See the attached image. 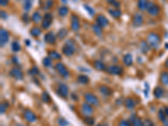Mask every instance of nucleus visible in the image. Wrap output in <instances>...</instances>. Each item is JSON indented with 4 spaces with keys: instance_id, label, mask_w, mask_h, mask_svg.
<instances>
[{
    "instance_id": "6ab92c4d",
    "label": "nucleus",
    "mask_w": 168,
    "mask_h": 126,
    "mask_svg": "<svg viewBox=\"0 0 168 126\" xmlns=\"http://www.w3.org/2000/svg\"><path fill=\"white\" fill-rule=\"evenodd\" d=\"M99 92L104 95V96H106V97H109L111 96L112 94H113V91L110 88H108V86H105V85H102L99 87Z\"/></svg>"
},
{
    "instance_id": "f257e3e1",
    "label": "nucleus",
    "mask_w": 168,
    "mask_h": 126,
    "mask_svg": "<svg viewBox=\"0 0 168 126\" xmlns=\"http://www.w3.org/2000/svg\"><path fill=\"white\" fill-rule=\"evenodd\" d=\"M147 43L152 48H157L161 44V37L158 34L151 32L147 35Z\"/></svg>"
},
{
    "instance_id": "39448f33",
    "label": "nucleus",
    "mask_w": 168,
    "mask_h": 126,
    "mask_svg": "<svg viewBox=\"0 0 168 126\" xmlns=\"http://www.w3.org/2000/svg\"><path fill=\"white\" fill-rule=\"evenodd\" d=\"M55 69L56 70V72L61 75L63 78H67L70 75V72H68V70L66 69V67L65 66V65L61 62H57L55 66Z\"/></svg>"
},
{
    "instance_id": "a878e982",
    "label": "nucleus",
    "mask_w": 168,
    "mask_h": 126,
    "mask_svg": "<svg viewBox=\"0 0 168 126\" xmlns=\"http://www.w3.org/2000/svg\"><path fill=\"white\" fill-rule=\"evenodd\" d=\"M76 81L80 84H88L89 82V78L87 75H79L76 78Z\"/></svg>"
},
{
    "instance_id": "6e6552de",
    "label": "nucleus",
    "mask_w": 168,
    "mask_h": 126,
    "mask_svg": "<svg viewBox=\"0 0 168 126\" xmlns=\"http://www.w3.org/2000/svg\"><path fill=\"white\" fill-rule=\"evenodd\" d=\"M95 21H96V24L98 25H99L101 28H105L109 25L108 19L103 15H98L97 16L96 19H95Z\"/></svg>"
},
{
    "instance_id": "37998d69",
    "label": "nucleus",
    "mask_w": 168,
    "mask_h": 126,
    "mask_svg": "<svg viewBox=\"0 0 168 126\" xmlns=\"http://www.w3.org/2000/svg\"><path fill=\"white\" fill-rule=\"evenodd\" d=\"M143 126H155V124L153 123V121L150 119H145L143 121Z\"/></svg>"
},
{
    "instance_id": "aec40b11",
    "label": "nucleus",
    "mask_w": 168,
    "mask_h": 126,
    "mask_svg": "<svg viewBox=\"0 0 168 126\" xmlns=\"http://www.w3.org/2000/svg\"><path fill=\"white\" fill-rule=\"evenodd\" d=\"M93 67L97 70V71H106V66L105 64L101 62V61H98V60H96L93 62Z\"/></svg>"
},
{
    "instance_id": "cd10ccee",
    "label": "nucleus",
    "mask_w": 168,
    "mask_h": 126,
    "mask_svg": "<svg viewBox=\"0 0 168 126\" xmlns=\"http://www.w3.org/2000/svg\"><path fill=\"white\" fill-rule=\"evenodd\" d=\"M161 82L164 85V86H168V72H162L161 73Z\"/></svg>"
},
{
    "instance_id": "ea45409f",
    "label": "nucleus",
    "mask_w": 168,
    "mask_h": 126,
    "mask_svg": "<svg viewBox=\"0 0 168 126\" xmlns=\"http://www.w3.org/2000/svg\"><path fill=\"white\" fill-rule=\"evenodd\" d=\"M8 107H9V104H8V103H6V102H3V103L0 104V113H1V114L4 113L6 112V109H7Z\"/></svg>"
},
{
    "instance_id": "5701e85b",
    "label": "nucleus",
    "mask_w": 168,
    "mask_h": 126,
    "mask_svg": "<svg viewBox=\"0 0 168 126\" xmlns=\"http://www.w3.org/2000/svg\"><path fill=\"white\" fill-rule=\"evenodd\" d=\"M153 94L155 96V97L156 98H161L162 97V96L164 94V90L161 87H155L154 91H153Z\"/></svg>"
},
{
    "instance_id": "f8f14e48",
    "label": "nucleus",
    "mask_w": 168,
    "mask_h": 126,
    "mask_svg": "<svg viewBox=\"0 0 168 126\" xmlns=\"http://www.w3.org/2000/svg\"><path fill=\"white\" fill-rule=\"evenodd\" d=\"M24 119L28 122V123H33L37 119L36 114L30 109H26L24 112Z\"/></svg>"
},
{
    "instance_id": "ddd939ff",
    "label": "nucleus",
    "mask_w": 168,
    "mask_h": 126,
    "mask_svg": "<svg viewBox=\"0 0 168 126\" xmlns=\"http://www.w3.org/2000/svg\"><path fill=\"white\" fill-rule=\"evenodd\" d=\"M52 15H51V14H50V13H46L45 14V15L43 17V19H42V23H41V27L43 28V29H48L50 26V25H51V23H52Z\"/></svg>"
},
{
    "instance_id": "b1692460",
    "label": "nucleus",
    "mask_w": 168,
    "mask_h": 126,
    "mask_svg": "<svg viewBox=\"0 0 168 126\" xmlns=\"http://www.w3.org/2000/svg\"><path fill=\"white\" fill-rule=\"evenodd\" d=\"M148 3H149L148 0H138V9H139L140 11H145V10H146Z\"/></svg>"
},
{
    "instance_id": "4468645a",
    "label": "nucleus",
    "mask_w": 168,
    "mask_h": 126,
    "mask_svg": "<svg viewBox=\"0 0 168 126\" xmlns=\"http://www.w3.org/2000/svg\"><path fill=\"white\" fill-rule=\"evenodd\" d=\"M143 22H144L143 16L141 15L140 14H139V13H135L132 17V25L135 27L141 26L143 25Z\"/></svg>"
},
{
    "instance_id": "473e14b6",
    "label": "nucleus",
    "mask_w": 168,
    "mask_h": 126,
    "mask_svg": "<svg viewBox=\"0 0 168 126\" xmlns=\"http://www.w3.org/2000/svg\"><path fill=\"white\" fill-rule=\"evenodd\" d=\"M167 114L165 113V112H164V109H160L159 111H158V118H159V119L161 121V122H165L166 120H167Z\"/></svg>"
},
{
    "instance_id": "09e8293b",
    "label": "nucleus",
    "mask_w": 168,
    "mask_h": 126,
    "mask_svg": "<svg viewBox=\"0 0 168 126\" xmlns=\"http://www.w3.org/2000/svg\"><path fill=\"white\" fill-rule=\"evenodd\" d=\"M9 3V0H0V5L2 7H6Z\"/></svg>"
},
{
    "instance_id": "c9c22d12",
    "label": "nucleus",
    "mask_w": 168,
    "mask_h": 126,
    "mask_svg": "<svg viewBox=\"0 0 168 126\" xmlns=\"http://www.w3.org/2000/svg\"><path fill=\"white\" fill-rule=\"evenodd\" d=\"M32 7V0H25L24 1V4H23V8L25 9V11L28 12Z\"/></svg>"
},
{
    "instance_id": "1a4fd4ad",
    "label": "nucleus",
    "mask_w": 168,
    "mask_h": 126,
    "mask_svg": "<svg viewBox=\"0 0 168 126\" xmlns=\"http://www.w3.org/2000/svg\"><path fill=\"white\" fill-rule=\"evenodd\" d=\"M9 75H10L13 78H15V80H18V81H20V80H22V79L24 78L23 72H22L19 68H18V67H14V68H12V69L10 70V72H9Z\"/></svg>"
},
{
    "instance_id": "c756f323",
    "label": "nucleus",
    "mask_w": 168,
    "mask_h": 126,
    "mask_svg": "<svg viewBox=\"0 0 168 126\" xmlns=\"http://www.w3.org/2000/svg\"><path fill=\"white\" fill-rule=\"evenodd\" d=\"M30 34L33 37H38L41 34V30L39 27H33L30 31Z\"/></svg>"
},
{
    "instance_id": "4d7b16f0",
    "label": "nucleus",
    "mask_w": 168,
    "mask_h": 126,
    "mask_svg": "<svg viewBox=\"0 0 168 126\" xmlns=\"http://www.w3.org/2000/svg\"><path fill=\"white\" fill-rule=\"evenodd\" d=\"M62 2H63L64 3H66V0H62Z\"/></svg>"
},
{
    "instance_id": "2f4dec72",
    "label": "nucleus",
    "mask_w": 168,
    "mask_h": 126,
    "mask_svg": "<svg viewBox=\"0 0 168 126\" xmlns=\"http://www.w3.org/2000/svg\"><path fill=\"white\" fill-rule=\"evenodd\" d=\"M67 34H68V31H67V30L66 29H65V28H62L61 29L58 33H57V34H56V36H57V38L59 39V40H63L66 35H67Z\"/></svg>"
},
{
    "instance_id": "f704fd0d",
    "label": "nucleus",
    "mask_w": 168,
    "mask_h": 126,
    "mask_svg": "<svg viewBox=\"0 0 168 126\" xmlns=\"http://www.w3.org/2000/svg\"><path fill=\"white\" fill-rule=\"evenodd\" d=\"M41 100L44 103H49L50 102V100H51L50 99V95H49V94L46 91H44L42 93V94H41Z\"/></svg>"
},
{
    "instance_id": "412c9836",
    "label": "nucleus",
    "mask_w": 168,
    "mask_h": 126,
    "mask_svg": "<svg viewBox=\"0 0 168 126\" xmlns=\"http://www.w3.org/2000/svg\"><path fill=\"white\" fill-rule=\"evenodd\" d=\"M108 11V14L114 19H119L122 15V11L120 9H109Z\"/></svg>"
},
{
    "instance_id": "e433bc0d",
    "label": "nucleus",
    "mask_w": 168,
    "mask_h": 126,
    "mask_svg": "<svg viewBox=\"0 0 168 126\" xmlns=\"http://www.w3.org/2000/svg\"><path fill=\"white\" fill-rule=\"evenodd\" d=\"M150 46L147 42H145V41H142L141 44H140V48L142 50V52L143 53H147L150 50Z\"/></svg>"
},
{
    "instance_id": "58836bf2",
    "label": "nucleus",
    "mask_w": 168,
    "mask_h": 126,
    "mask_svg": "<svg viewBox=\"0 0 168 126\" xmlns=\"http://www.w3.org/2000/svg\"><path fill=\"white\" fill-rule=\"evenodd\" d=\"M107 3H108L113 7H114L115 9H120V3L118 0H107Z\"/></svg>"
},
{
    "instance_id": "2eb2a0df",
    "label": "nucleus",
    "mask_w": 168,
    "mask_h": 126,
    "mask_svg": "<svg viewBox=\"0 0 168 126\" xmlns=\"http://www.w3.org/2000/svg\"><path fill=\"white\" fill-rule=\"evenodd\" d=\"M71 28L72 31H78L80 29V20L78 17L75 15H72L71 17Z\"/></svg>"
},
{
    "instance_id": "dca6fc26",
    "label": "nucleus",
    "mask_w": 168,
    "mask_h": 126,
    "mask_svg": "<svg viewBox=\"0 0 168 126\" xmlns=\"http://www.w3.org/2000/svg\"><path fill=\"white\" fill-rule=\"evenodd\" d=\"M131 126H143V121L140 118H139L136 114H132L129 119Z\"/></svg>"
},
{
    "instance_id": "5fc2aeb1",
    "label": "nucleus",
    "mask_w": 168,
    "mask_h": 126,
    "mask_svg": "<svg viewBox=\"0 0 168 126\" xmlns=\"http://www.w3.org/2000/svg\"><path fill=\"white\" fill-rule=\"evenodd\" d=\"M97 126H108V125H103V124H98Z\"/></svg>"
},
{
    "instance_id": "20e7f679",
    "label": "nucleus",
    "mask_w": 168,
    "mask_h": 126,
    "mask_svg": "<svg viewBox=\"0 0 168 126\" xmlns=\"http://www.w3.org/2000/svg\"><path fill=\"white\" fill-rule=\"evenodd\" d=\"M84 98L86 103H88V104L92 105V106H98L99 105V99L98 98L97 96L92 94L91 93H86L84 94Z\"/></svg>"
},
{
    "instance_id": "0eeeda50",
    "label": "nucleus",
    "mask_w": 168,
    "mask_h": 126,
    "mask_svg": "<svg viewBox=\"0 0 168 126\" xmlns=\"http://www.w3.org/2000/svg\"><path fill=\"white\" fill-rule=\"evenodd\" d=\"M69 94V88L66 84L65 83H61L58 86L57 88V94L59 95L61 97L66 98L67 97V95Z\"/></svg>"
},
{
    "instance_id": "7ed1b4c3",
    "label": "nucleus",
    "mask_w": 168,
    "mask_h": 126,
    "mask_svg": "<svg viewBox=\"0 0 168 126\" xmlns=\"http://www.w3.org/2000/svg\"><path fill=\"white\" fill-rule=\"evenodd\" d=\"M160 7L155 4L154 2H150L148 3V5H147V9H146V11L147 13L150 15L151 16H153V17H155L157 16L159 14H160Z\"/></svg>"
},
{
    "instance_id": "393cba45",
    "label": "nucleus",
    "mask_w": 168,
    "mask_h": 126,
    "mask_svg": "<svg viewBox=\"0 0 168 126\" xmlns=\"http://www.w3.org/2000/svg\"><path fill=\"white\" fill-rule=\"evenodd\" d=\"M48 56L50 58V59H53V60H61V56L56 50H50L48 52Z\"/></svg>"
},
{
    "instance_id": "7c9ffc66",
    "label": "nucleus",
    "mask_w": 168,
    "mask_h": 126,
    "mask_svg": "<svg viewBox=\"0 0 168 126\" xmlns=\"http://www.w3.org/2000/svg\"><path fill=\"white\" fill-rule=\"evenodd\" d=\"M31 19L35 22V23H39L41 19H42V17L41 15V14L38 12V11H35L33 13V15L31 16Z\"/></svg>"
},
{
    "instance_id": "4c0bfd02",
    "label": "nucleus",
    "mask_w": 168,
    "mask_h": 126,
    "mask_svg": "<svg viewBox=\"0 0 168 126\" xmlns=\"http://www.w3.org/2000/svg\"><path fill=\"white\" fill-rule=\"evenodd\" d=\"M11 47H12L13 51H15V52H18L21 50V46H20V45L18 41H14L11 45Z\"/></svg>"
},
{
    "instance_id": "f03ea898",
    "label": "nucleus",
    "mask_w": 168,
    "mask_h": 126,
    "mask_svg": "<svg viewBox=\"0 0 168 126\" xmlns=\"http://www.w3.org/2000/svg\"><path fill=\"white\" fill-rule=\"evenodd\" d=\"M76 51V47L72 40H68L66 41L65 45L62 47V52L65 56H72Z\"/></svg>"
},
{
    "instance_id": "6e6d98bb",
    "label": "nucleus",
    "mask_w": 168,
    "mask_h": 126,
    "mask_svg": "<svg viewBox=\"0 0 168 126\" xmlns=\"http://www.w3.org/2000/svg\"><path fill=\"white\" fill-rule=\"evenodd\" d=\"M26 42H27V45L29 46V45H30V41H29V40H26Z\"/></svg>"
},
{
    "instance_id": "de8ad7c7",
    "label": "nucleus",
    "mask_w": 168,
    "mask_h": 126,
    "mask_svg": "<svg viewBox=\"0 0 168 126\" xmlns=\"http://www.w3.org/2000/svg\"><path fill=\"white\" fill-rule=\"evenodd\" d=\"M58 123H59V125L60 126H66L68 125V123L66 121V119H64L63 118H60L58 119Z\"/></svg>"
},
{
    "instance_id": "4be33fe9",
    "label": "nucleus",
    "mask_w": 168,
    "mask_h": 126,
    "mask_svg": "<svg viewBox=\"0 0 168 126\" xmlns=\"http://www.w3.org/2000/svg\"><path fill=\"white\" fill-rule=\"evenodd\" d=\"M123 62H124V64L126 66H130L132 64H133V57H132V55L128 53L126 55L124 56V58H123Z\"/></svg>"
},
{
    "instance_id": "72a5a7b5",
    "label": "nucleus",
    "mask_w": 168,
    "mask_h": 126,
    "mask_svg": "<svg viewBox=\"0 0 168 126\" xmlns=\"http://www.w3.org/2000/svg\"><path fill=\"white\" fill-rule=\"evenodd\" d=\"M68 13H69V9H68V8L66 7V6H61V8L59 9V10H58V14H59V15L61 16V17L66 16Z\"/></svg>"
},
{
    "instance_id": "79ce46f5",
    "label": "nucleus",
    "mask_w": 168,
    "mask_h": 126,
    "mask_svg": "<svg viewBox=\"0 0 168 126\" xmlns=\"http://www.w3.org/2000/svg\"><path fill=\"white\" fill-rule=\"evenodd\" d=\"M29 73L31 74V75H33V76H36L37 74H39V69H38V67L35 66H34L31 70H30Z\"/></svg>"
},
{
    "instance_id": "49530a36",
    "label": "nucleus",
    "mask_w": 168,
    "mask_h": 126,
    "mask_svg": "<svg viewBox=\"0 0 168 126\" xmlns=\"http://www.w3.org/2000/svg\"><path fill=\"white\" fill-rule=\"evenodd\" d=\"M84 8H85V9H86V10L89 13V15H94V10L92 9L90 6H88V5L85 4V5H84Z\"/></svg>"
},
{
    "instance_id": "8fccbe9b",
    "label": "nucleus",
    "mask_w": 168,
    "mask_h": 126,
    "mask_svg": "<svg viewBox=\"0 0 168 126\" xmlns=\"http://www.w3.org/2000/svg\"><path fill=\"white\" fill-rule=\"evenodd\" d=\"M7 16H8L7 15V14H6L4 11H3V10L1 11V18H2V19H7Z\"/></svg>"
},
{
    "instance_id": "a211bd4d",
    "label": "nucleus",
    "mask_w": 168,
    "mask_h": 126,
    "mask_svg": "<svg viewBox=\"0 0 168 126\" xmlns=\"http://www.w3.org/2000/svg\"><path fill=\"white\" fill-rule=\"evenodd\" d=\"M57 36L52 31H49L45 34V41L48 44H55Z\"/></svg>"
},
{
    "instance_id": "a18cd8bd",
    "label": "nucleus",
    "mask_w": 168,
    "mask_h": 126,
    "mask_svg": "<svg viewBox=\"0 0 168 126\" xmlns=\"http://www.w3.org/2000/svg\"><path fill=\"white\" fill-rule=\"evenodd\" d=\"M54 4V1L53 0H46V3H45V6H46V9H50L53 6Z\"/></svg>"
},
{
    "instance_id": "c85d7f7f",
    "label": "nucleus",
    "mask_w": 168,
    "mask_h": 126,
    "mask_svg": "<svg viewBox=\"0 0 168 126\" xmlns=\"http://www.w3.org/2000/svg\"><path fill=\"white\" fill-rule=\"evenodd\" d=\"M92 31L94 32V34H96V35H98V36H100L102 34H103V28H101L99 25H98L97 24H95V25H92Z\"/></svg>"
},
{
    "instance_id": "a19ab883",
    "label": "nucleus",
    "mask_w": 168,
    "mask_h": 126,
    "mask_svg": "<svg viewBox=\"0 0 168 126\" xmlns=\"http://www.w3.org/2000/svg\"><path fill=\"white\" fill-rule=\"evenodd\" d=\"M43 65H44V66H46V67L50 66H51V59H50L49 56L45 57V58L43 59Z\"/></svg>"
},
{
    "instance_id": "f3484780",
    "label": "nucleus",
    "mask_w": 168,
    "mask_h": 126,
    "mask_svg": "<svg viewBox=\"0 0 168 126\" xmlns=\"http://www.w3.org/2000/svg\"><path fill=\"white\" fill-rule=\"evenodd\" d=\"M124 106L126 107V109H128L129 110L134 109L136 105L135 100L132 97H126L124 101Z\"/></svg>"
},
{
    "instance_id": "603ef678",
    "label": "nucleus",
    "mask_w": 168,
    "mask_h": 126,
    "mask_svg": "<svg viewBox=\"0 0 168 126\" xmlns=\"http://www.w3.org/2000/svg\"><path fill=\"white\" fill-rule=\"evenodd\" d=\"M165 66H166L167 69H168V58L166 60V62H165Z\"/></svg>"
},
{
    "instance_id": "423d86ee",
    "label": "nucleus",
    "mask_w": 168,
    "mask_h": 126,
    "mask_svg": "<svg viewBox=\"0 0 168 126\" xmlns=\"http://www.w3.org/2000/svg\"><path fill=\"white\" fill-rule=\"evenodd\" d=\"M108 74L109 75H121L124 72L122 66H117V65H111L109 66H108L106 68V71Z\"/></svg>"
},
{
    "instance_id": "864d4df0",
    "label": "nucleus",
    "mask_w": 168,
    "mask_h": 126,
    "mask_svg": "<svg viewBox=\"0 0 168 126\" xmlns=\"http://www.w3.org/2000/svg\"><path fill=\"white\" fill-rule=\"evenodd\" d=\"M164 126H168V120L167 119L165 122H164Z\"/></svg>"
},
{
    "instance_id": "9b49d317",
    "label": "nucleus",
    "mask_w": 168,
    "mask_h": 126,
    "mask_svg": "<svg viewBox=\"0 0 168 126\" xmlns=\"http://www.w3.org/2000/svg\"><path fill=\"white\" fill-rule=\"evenodd\" d=\"M9 33L6 30L2 28L0 30V46H1V47H3L6 45V43L9 41Z\"/></svg>"
},
{
    "instance_id": "c03bdc74",
    "label": "nucleus",
    "mask_w": 168,
    "mask_h": 126,
    "mask_svg": "<svg viewBox=\"0 0 168 126\" xmlns=\"http://www.w3.org/2000/svg\"><path fill=\"white\" fill-rule=\"evenodd\" d=\"M119 126H131L129 121L125 120V119H121L119 123Z\"/></svg>"
},
{
    "instance_id": "3c124183",
    "label": "nucleus",
    "mask_w": 168,
    "mask_h": 126,
    "mask_svg": "<svg viewBox=\"0 0 168 126\" xmlns=\"http://www.w3.org/2000/svg\"><path fill=\"white\" fill-rule=\"evenodd\" d=\"M163 109H164V112H165V113L167 114V116L168 117V107H165V108H164Z\"/></svg>"
},
{
    "instance_id": "bb28decb",
    "label": "nucleus",
    "mask_w": 168,
    "mask_h": 126,
    "mask_svg": "<svg viewBox=\"0 0 168 126\" xmlns=\"http://www.w3.org/2000/svg\"><path fill=\"white\" fill-rule=\"evenodd\" d=\"M83 122L88 126H93L95 124V119L92 116H85L83 119Z\"/></svg>"
},
{
    "instance_id": "9d476101",
    "label": "nucleus",
    "mask_w": 168,
    "mask_h": 126,
    "mask_svg": "<svg viewBox=\"0 0 168 126\" xmlns=\"http://www.w3.org/2000/svg\"><path fill=\"white\" fill-rule=\"evenodd\" d=\"M93 106L88 104V103H83L81 105V112L85 116H91L93 113Z\"/></svg>"
}]
</instances>
